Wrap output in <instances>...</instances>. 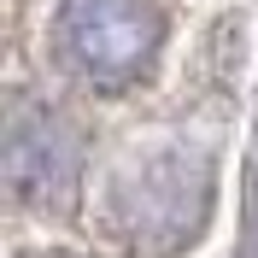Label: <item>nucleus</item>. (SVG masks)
<instances>
[{
    "label": "nucleus",
    "instance_id": "obj_1",
    "mask_svg": "<svg viewBox=\"0 0 258 258\" xmlns=\"http://www.w3.org/2000/svg\"><path fill=\"white\" fill-rule=\"evenodd\" d=\"M153 0H64L59 6V53L100 88H123L159 53Z\"/></svg>",
    "mask_w": 258,
    "mask_h": 258
}]
</instances>
